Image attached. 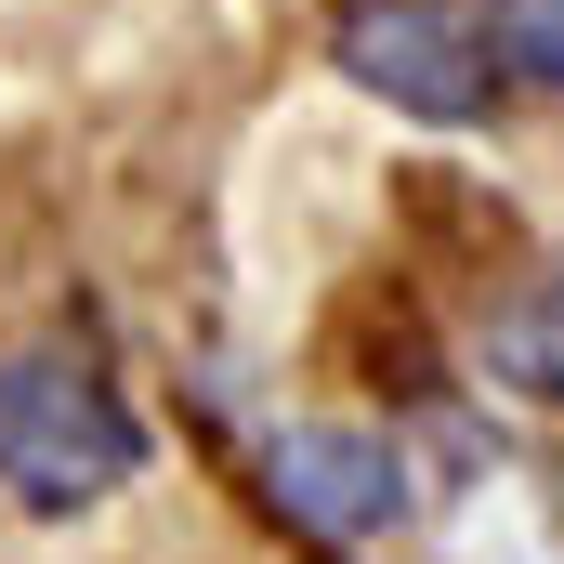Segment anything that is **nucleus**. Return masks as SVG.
<instances>
[{
    "mask_svg": "<svg viewBox=\"0 0 564 564\" xmlns=\"http://www.w3.org/2000/svg\"><path fill=\"white\" fill-rule=\"evenodd\" d=\"M144 473V421L79 355H0V486L26 512H93Z\"/></svg>",
    "mask_w": 564,
    "mask_h": 564,
    "instance_id": "f257e3e1",
    "label": "nucleus"
},
{
    "mask_svg": "<svg viewBox=\"0 0 564 564\" xmlns=\"http://www.w3.org/2000/svg\"><path fill=\"white\" fill-rule=\"evenodd\" d=\"M328 66H341L355 93H381L394 119H433V132H473V119L499 106V40H486L459 0H341Z\"/></svg>",
    "mask_w": 564,
    "mask_h": 564,
    "instance_id": "f03ea898",
    "label": "nucleus"
},
{
    "mask_svg": "<svg viewBox=\"0 0 564 564\" xmlns=\"http://www.w3.org/2000/svg\"><path fill=\"white\" fill-rule=\"evenodd\" d=\"M263 499H276L302 539H328V552H355V539H381L394 512H408V446L368 421H289L263 446Z\"/></svg>",
    "mask_w": 564,
    "mask_h": 564,
    "instance_id": "7ed1b4c3",
    "label": "nucleus"
},
{
    "mask_svg": "<svg viewBox=\"0 0 564 564\" xmlns=\"http://www.w3.org/2000/svg\"><path fill=\"white\" fill-rule=\"evenodd\" d=\"M486 368H499L512 394H539V408H564V263H552L539 289H525L512 315H499V341H486Z\"/></svg>",
    "mask_w": 564,
    "mask_h": 564,
    "instance_id": "20e7f679",
    "label": "nucleus"
},
{
    "mask_svg": "<svg viewBox=\"0 0 564 564\" xmlns=\"http://www.w3.org/2000/svg\"><path fill=\"white\" fill-rule=\"evenodd\" d=\"M486 40H499V66L564 93V0H486Z\"/></svg>",
    "mask_w": 564,
    "mask_h": 564,
    "instance_id": "39448f33",
    "label": "nucleus"
}]
</instances>
